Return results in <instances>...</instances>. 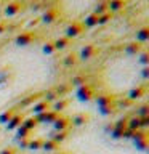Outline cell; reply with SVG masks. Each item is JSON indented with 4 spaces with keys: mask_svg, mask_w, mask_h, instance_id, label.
<instances>
[{
    "mask_svg": "<svg viewBox=\"0 0 149 154\" xmlns=\"http://www.w3.org/2000/svg\"><path fill=\"white\" fill-rule=\"evenodd\" d=\"M35 38H37V34L34 31H31V29H26V31H21L18 34L16 38H14V42H16V45H19V47H26L29 43H32Z\"/></svg>",
    "mask_w": 149,
    "mask_h": 154,
    "instance_id": "obj_2",
    "label": "cell"
},
{
    "mask_svg": "<svg viewBox=\"0 0 149 154\" xmlns=\"http://www.w3.org/2000/svg\"><path fill=\"white\" fill-rule=\"evenodd\" d=\"M58 117H59V112H56V111H53V109H48V111H45V112L35 116V119H37L38 124H40V122L42 124H53Z\"/></svg>",
    "mask_w": 149,
    "mask_h": 154,
    "instance_id": "obj_6",
    "label": "cell"
},
{
    "mask_svg": "<svg viewBox=\"0 0 149 154\" xmlns=\"http://www.w3.org/2000/svg\"><path fill=\"white\" fill-rule=\"evenodd\" d=\"M40 100V95H29V96H26V98H23L21 101L18 103V106H16V109L19 111L21 108H27V106H32L35 101H38Z\"/></svg>",
    "mask_w": 149,
    "mask_h": 154,
    "instance_id": "obj_18",
    "label": "cell"
},
{
    "mask_svg": "<svg viewBox=\"0 0 149 154\" xmlns=\"http://www.w3.org/2000/svg\"><path fill=\"white\" fill-rule=\"evenodd\" d=\"M62 154H64V152H62Z\"/></svg>",
    "mask_w": 149,
    "mask_h": 154,
    "instance_id": "obj_43",
    "label": "cell"
},
{
    "mask_svg": "<svg viewBox=\"0 0 149 154\" xmlns=\"http://www.w3.org/2000/svg\"><path fill=\"white\" fill-rule=\"evenodd\" d=\"M42 143H43V140H40V138L29 140V143H27V148H29V149H40V148H42Z\"/></svg>",
    "mask_w": 149,
    "mask_h": 154,
    "instance_id": "obj_34",
    "label": "cell"
},
{
    "mask_svg": "<svg viewBox=\"0 0 149 154\" xmlns=\"http://www.w3.org/2000/svg\"><path fill=\"white\" fill-rule=\"evenodd\" d=\"M98 51L99 50H98V47H96L95 43H85V45L80 48V51L77 53V55H79V60L87 61V60H90V58H93Z\"/></svg>",
    "mask_w": 149,
    "mask_h": 154,
    "instance_id": "obj_4",
    "label": "cell"
},
{
    "mask_svg": "<svg viewBox=\"0 0 149 154\" xmlns=\"http://www.w3.org/2000/svg\"><path fill=\"white\" fill-rule=\"evenodd\" d=\"M24 117H26V114H24L23 111H18V112L14 114V116H13V117L8 120L7 124H5V127H7V130H16L18 127H21V124H23Z\"/></svg>",
    "mask_w": 149,
    "mask_h": 154,
    "instance_id": "obj_9",
    "label": "cell"
},
{
    "mask_svg": "<svg viewBox=\"0 0 149 154\" xmlns=\"http://www.w3.org/2000/svg\"><path fill=\"white\" fill-rule=\"evenodd\" d=\"M16 112H18L16 108H8V109H5L3 112H0V124H7Z\"/></svg>",
    "mask_w": 149,
    "mask_h": 154,
    "instance_id": "obj_25",
    "label": "cell"
},
{
    "mask_svg": "<svg viewBox=\"0 0 149 154\" xmlns=\"http://www.w3.org/2000/svg\"><path fill=\"white\" fill-rule=\"evenodd\" d=\"M82 24H84L85 29H93L98 26V16H96L95 13H88L85 16V19L82 21Z\"/></svg>",
    "mask_w": 149,
    "mask_h": 154,
    "instance_id": "obj_19",
    "label": "cell"
},
{
    "mask_svg": "<svg viewBox=\"0 0 149 154\" xmlns=\"http://www.w3.org/2000/svg\"><path fill=\"white\" fill-rule=\"evenodd\" d=\"M141 77L144 80L149 79V67H143V69H141Z\"/></svg>",
    "mask_w": 149,
    "mask_h": 154,
    "instance_id": "obj_40",
    "label": "cell"
},
{
    "mask_svg": "<svg viewBox=\"0 0 149 154\" xmlns=\"http://www.w3.org/2000/svg\"><path fill=\"white\" fill-rule=\"evenodd\" d=\"M85 31V27H84V24H82V21H72L69 26L66 27V37L69 38H75V37H79L82 35Z\"/></svg>",
    "mask_w": 149,
    "mask_h": 154,
    "instance_id": "obj_3",
    "label": "cell"
},
{
    "mask_svg": "<svg viewBox=\"0 0 149 154\" xmlns=\"http://www.w3.org/2000/svg\"><path fill=\"white\" fill-rule=\"evenodd\" d=\"M67 137H69V132H58V133L55 135V138H53V141H56L58 144H59L61 141H64Z\"/></svg>",
    "mask_w": 149,
    "mask_h": 154,
    "instance_id": "obj_36",
    "label": "cell"
},
{
    "mask_svg": "<svg viewBox=\"0 0 149 154\" xmlns=\"http://www.w3.org/2000/svg\"><path fill=\"white\" fill-rule=\"evenodd\" d=\"M138 61H139V64H141L143 67H147V63H149V53L144 50V48L138 53Z\"/></svg>",
    "mask_w": 149,
    "mask_h": 154,
    "instance_id": "obj_30",
    "label": "cell"
},
{
    "mask_svg": "<svg viewBox=\"0 0 149 154\" xmlns=\"http://www.w3.org/2000/svg\"><path fill=\"white\" fill-rule=\"evenodd\" d=\"M53 43H55V48H56V51L58 50H66L67 47H69V43H71V40L67 38L66 35H62V37H56L55 40H53Z\"/></svg>",
    "mask_w": 149,
    "mask_h": 154,
    "instance_id": "obj_23",
    "label": "cell"
},
{
    "mask_svg": "<svg viewBox=\"0 0 149 154\" xmlns=\"http://www.w3.org/2000/svg\"><path fill=\"white\" fill-rule=\"evenodd\" d=\"M115 111H117L115 104H112V106H106V108H99V112H101V114H114Z\"/></svg>",
    "mask_w": 149,
    "mask_h": 154,
    "instance_id": "obj_38",
    "label": "cell"
},
{
    "mask_svg": "<svg viewBox=\"0 0 149 154\" xmlns=\"http://www.w3.org/2000/svg\"><path fill=\"white\" fill-rule=\"evenodd\" d=\"M38 23H40V18H35V19H32V21H29L27 26H29V27H34V26H35V24H38Z\"/></svg>",
    "mask_w": 149,
    "mask_h": 154,
    "instance_id": "obj_41",
    "label": "cell"
},
{
    "mask_svg": "<svg viewBox=\"0 0 149 154\" xmlns=\"http://www.w3.org/2000/svg\"><path fill=\"white\" fill-rule=\"evenodd\" d=\"M115 100L111 93H99L98 96H95V101L98 104V108H106V106H112L115 104Z\"/></svg>",
    "mask_w": 149,
    "mask_h": 154,
    "instance_id": "obj_7",
    "label": "cell"
},
{
    "mask_svg": "<svg viewBox=\"0 0 149 154\" xmlns=\"http://www.w3.org/2000/svg\"><path fill=\"white\" fill-rule=\"evenodd\" d=\"M67 106H69V100H67V98H58L56 101H53V103H51V109L61 114Z\"/></svg>",
    "mask_w": 149,
    "mask_h": 154,
    "instance_id": "obj_20",
    "label": "cell"
},
{
    "mask_svg": "<svg viewBox=\"0 0 149 154\" xmlns=\"http://www.w3.org/2000/svg\"><path fill=\"white\" fill-rule=\"evenodd\" d=\"M43 100L48 101V103H53V101H56L58 100V95H56V91L50 88V90H47L45 91V96H43Z\"/></svg>",
    "mask_w": 149,
    "mask_h": 154,
    "instance_id": "obj_33",
    "label": "cell"
},
{
    "mask_svg": "<svg viewBox=\"0 0 149 154\" xmlns=\"http://www.w3.org/2000/svg\"><path fill=\"white\" fill-rule=\"evenodd\" d=\"M21 8H23V3L19 2V0H13V2H8L7 5H5L3 14L7 18H13V16H16V14L21 11Z\"/></svg>",
    "mask_w": 149,
    "mask_h": 154,
    "instance_id": "obj_5",
    "label": "cell"
},
{
    "mask_svg": "<svg viewBox=\"0 0 149 154\" xmlns=\"http://www.w3.org/2000/svg\"><path fill=\"white\" fill-rule=\"evenodd\" d=\"M69 84H71V87H75V88H77V87H80V85L88 84V79H87L85 74H82V72H80V74H75L74 77H72Z\"/></svg>",
    "mask_w": 149,
    "mask_h": 154,
    "instance_id": "obj_24",
    "label": "cell"
},
{
    "mask_svg": "<svg viewBox=\"0 0 149 154\" xmlns=\"http://www.w3.org/2000/svg\"><path fill=\"white\" fill-rule=\"evenodd\" d=\"M53 90L56 91L58 98H66V95L72 90V87L71 84H58L56 87H53Z\"/></svg>",
    "mask_w": 149,
    "mask_h": 154,
    "instance_id": "obj_22",
    "label": "cell"
},
{
    "mask_svg": "<svg viewBox=\"0 0 149 154\" xmlns=\"http://www.w3.org/2000/svg\"><path fill=\"white\" fill-rule=\"evenodd\" d=\"M133 106H135V101L128 100V98L115 100V108H117V109H128V108H133Z\"/></svg>",
    "mask_w": 149,
    "mask_h": 154,
    "instance_id": "obj_26",
    "label": "cell"
},
{
    "mask_svg": "<svg viewBox=\"0 0 149 154\" xmlns=\"http://www.w3.org/2000/svg\"><path fill=\"white\" fill-rule=\"evenodd\" d=\"M149 40V27L146 26H143V27H139L136 29V32H135V42H138V43H146Z\"/></svg>",
    "mask_w": 149,
    "mask_h": 154,
    "instance_id": "obj_15",
    "label": "cell"
},
{
    "mask_svg": "<svg viewBox=\"0 0 149 154\" xmlns=\"http://www.w3.org/2000/svg\"><path fill=\"white\" fill-rule=\"evenodd\" d=\"M42 51L45 53V55H53V53L56 51V48H55V43H53V40H47L45 43H43Z\"/></svg>",
    "mask_w": 149,
    "mask_h": 154,
    "instance_id": "obj_31",
    "label": "cell"
},
{
    "mask_svg": "<svg viewBox=\"0 0 149 154\" xmlns=\"http://www.w3.org/2000/svg\"><path fill=\"white\" fill-rule=\"evenodd\" d=\"M42 148L45 149V151H56V149L59 148V144H58L56 141H53V140H43Z\"/></svg>",
    "mask_w": 149,
    "mask_h": 154,
    "instance_id": "obj_28",
    "label": "cell"
},
{
    "mask_svg": "<svg viewBox=\"0 0 149 154\" xmlns=\"http://www.w3.org/2000/svg\"><path fill=\"white\" fill-rule=\"evenodd\" d=\"M106 11H108V3H106V2H99L91 13H95L96 16H99V14H103V13H106Z\"/></svg>",
    "mask_w": 149,
    "mask_h": 154,
    "instance_id": "obj_32",
    "label": "cell"
},
{
    "mask_svg": "<svg viewBox=\"0 0 149 154\" xmlns=\"http://www.w3.org/2000/svg\"><path fill=\"white\" fill-rule=\"evenodd\" d=\"M77 98L80 101H84V103H88V101L95 100L96 96V91H95V87L91 84H85V85H80L77 87Z\"/></svg>",
    "mask_w": 149,
    "mask_h": 154,
    "instance_id": "obj_1",
    "label": "cell"
},
{
    "mask_svg": "<svg viewBox=\"0 0 149 154\" xmlns=\"http://www.w3.org/2000/svg\"><path fill=\"white\" fill-rule=\"evenodd\" d=\"M108 11L111 13H117L122 11V10L128 5V0H108Z\"/></svg>",
    "mask_w": 149,
    "mask_h": 154,
    "instance_id": "obj_13",
    "label": "cell"
},
{
    "mask_svg": "<svg viewBox=\"0 0 149 154\" xmlns=\"http://www.w3.org/2000/svg\"><path fill=\"white\" fill-rule=\"evenodd\" d=\"M141 50H143V45L138 43V42H135V40H132V42H128V43L123 45V51L127 53V55H138Z\"/></svg>",
    "mask_w": 149,
    "mask_h": 154,
    "instance_id": "obj_17",
    "label": "cell"
},
{
    "mask_svg": "<svg viewBox=\"0 0 149 154\" xmlns=\"http://www.w3.org/2000/svg\"><path fill=\"white\" fill-rule=\"evenodd\" d=\"M112 18H114V13H111V11H106L103 14H99V16H98V26H104V24H108Z\"/></svg>",
    "mask_w": 149,
    "mask_h": 154,
    "instance_id": "obj_29",
    "label": "cell"
},
{
    "mask_svg": "<svg viewBox=\"0 0 149 154\" xmlns=\"http://www.w3.org/2000/svg\"><path fill=\"white\" fill-rule=\"evenodd\" d=\"M77 63H79V55H77L75 51H69L67 55L62 58V66L67 67V69H71V67H74Z\"/></svg>",
    "mask_w": 149,
    "mask_h": 154,
    "instance_id": "obj_16",
    "label": "cell"
},
{
    "mask_svg": "<svg viewBox=\"0 0 149 154\" xmlns=\"http://www.w3.org/2000/svg\"><path fill=\"white\" fill-rule=\"evenodd\" d=\"M53 127H55L56 132H67V128L71 127V119L66 117V116H62V114H59V117L53 122Z\"/></svg>",
    "mask_w": 149,
    "mask_h": 154,
    "instance_id": "obj_11",
    "label": "cell"
},
{
    "mask_svg": "<svg viewBox=\"0 0 149 154\" xmlns=\"http://www.w3.org/2000/svg\"><path fill=\"white\" fill-rule=\"evenodd\" d=\"M23 127H26V128H29L32 132V128H35L37 125H38V122H37V119H35V116H31V117H24V120H23Z\"/></svg>",
    "mask_w": 149,
    "mask_h": 154,
    "instance_id": "obj_27",
    "label": "cell"
},
{
    "mask_svg": "<svg viewBox=\"0 0 149 154\" xmlns=\"http://www.w3.org/2000/svg\"><path fill=\"white\" fill-rule=\"evenodd\" d=\"M127 128L133 130V132L141 130V117H138V116H130L127 119Z\"/></svg>",
    "mask_w": 149,
    "mask_h": 154,
    "instance_id": "obj_21",
    "label": "cell"
},
{
    "mask_svg": "<svg viewBox=\"0 0 149 154\" xmlns=\"http://www.w3.org/2000/svg\"><path fill=\"white\" fill-rule=\"evenodd\" d=\"M58 14H59V11H58V8L51 7V8H47L45 11H43L40 14V23H45V24H51L56 21Z\"/></svg>",
    "mask_w": 149,
    "mask_h": 154,
    "instance_id": "obj_8",
    "label": "cell"
},
{
    "mask_svg": "<svg viewBox=\"0 0 149 154\" xmlns=\"http://www.w3.org/2000/svg\"><path fill=\"white\" fill-rule=\"evenodd\" d=\"M48 109H51V103H48V101H45L43 98L38 100V101H35V103L32 104V108H31V111H32L34 116L42 114V112H45V111H48Z\"/></svg>",
    "mask_w": 149,
    "mask_h": 154,
    "instance_id": "obj_12",
    "label": "cell"
},
{
    "mask_svg": "<svg viewBox=\"0 0 149 154\" xmlns=\"http://www.w3.org/2000/svg\"><path fill=\"white\" fill-rule=\"evenodd\" d=\"M5 32H7V24L0 23V35H2V34H5Z\"/></svg>",
    "mask_w": 149,
    "mask_h": 154,
    "instance_id": "obj_42",
    "label": "cell"
},
{
    "mask_svg": "<svg viewBox=\"0 0 149 154\" xmlns=\"http://www.w3.org/2000/svg\"><path fill=\"white\" fill-rule=\"evenodd\" d=\"M0 154H16V149L11 148V146H8V148L2 149V151H0Z\"/></svg>",
    "mask_w": 149,
    "mask_h": 154,
    "instance_id": "obj_39",
    "label": "cell"
},
{
    "mask_svg": "<svg viewBox=\"0 0 149 154\" xmlns=\"http://www.w3.org/2000/svg\"><path fill=\"white\" fill-rule=\"evenodd\" d=\"M16 130H18V138H21V140L27 138L29 135H31V130L26 128V127H23V125H21V127H18Z\"/></svg>",
    "mask_w": 149,
    "mask_h": 154,
    "instance_id": "obj_35",
    "label": "cell"
},
{
    "mask_svg": "<svg viewBox=\"0 0 149 154\" xmlns=\"http://www.w3.org/2000/svg\"><path fill=\"white\" fill-rule=\"evenodd\" d=\"M88 122H90V116L87 112H77V114L72 116V119H71V124L74 125V127H82V125H85Z\"/></svg>",
    "mask_w": 149,
    "mask_h": 154,
    "instance_id": "obj_14",
    "label": "cell"
},
{
    "mask_svg": "<svg viewBox=\"0 0 149 154\" xmlns=\"http://www.w3.org/2000/svg\"><path fill=\"white\" fill-rule=\"evenodd\" d=\"M146 91H147V87L146 85H136V87H133V88L128 91L127 98L132 100V101H138V100H141L143 96L146 95Z\"/></svg>",
    "mask_w": 149,
    "mask_h": 154,
    "instance_id": "obj_10",
    "label": "cell"
},
{
    "mask_svg": "<svg viewBox=\"0 0 149 154\" xmlns=\"http://www.w3.org/2000/svg\"><path fill=\"white\" fill-rule=\"evenodd\" d=\"M135 116H138V117H146V116H147V104L139 106V108L136 109V114H135Z\"/></svg>",
    "mask_w": 149,
    "mask_h": 154,
    "instance_id": "obj_37",
    "label": "cell"
}]
</instances>
